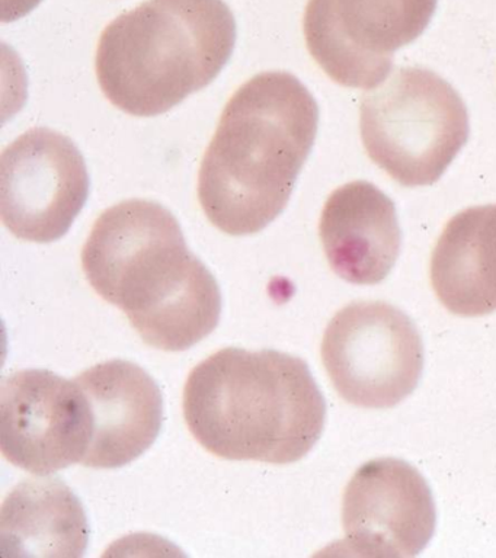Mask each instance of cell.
Segmentation results:
<instances>
[{"label": "cell", "instance_id": "1", "mask_svg": "<svg viewBox=\"0 0 496 558\" xmlns=\"http://www.w3.org/2000/svg\"><path fill=\"white\" fill-rule=\"evenodd\" d=\"M82 266L90 287L149 347L185 351L219 325V283L190 252L173 214L154 201H123L104 211Z\"/></svg>", "mask_w": 496, "mask_h": 558}, {"label": "cell", "instance_id": "2", "mask_svg": "<svg viewBox=\"0 0 496 558\" xmlns=\"http://www.w3.org/2000/svg\"><path fill=\"white\" fill-rule=\"evenodd\" d=\"M319 107L293 74L265 72L239 87L204 153L198 199L230 235L259 233L276 220L315 144Z\"/></svg>", "mask_w": 496, "mask_h": 558}, {"label": "cell", "instance_id": "3", "mask_svg": "<svg viewBox=\"0 0 496 558\" xmlns=\"http://www.w3.org/2000/svg\"><path fill=\"white\" fill-rule=\"evenodd\" d=\"M186 426L202 447L230 461L286 465L320 439L326 403L302 357L225 348L191 371Z\"/></svg>", "mask_w": 496, "mask_h": 558}, {"label": "cell", "instance_id": "4", "mask_svg": "<svg viewBox=\"0 0 496 558\" xmlns=\"http://www.w3.org/2000/svg\"><path fill=\"white\" fill-rule=\"evenodd\" d=\"M234 43L237 21L223 0H146L102 31L98 83L121 111L160 116L210 85Z\"/></svg>", "mask_w": 496, "mask_h": 558}, {"label": "cell", "instance_id": "5", "mask_svg": "<svg viewBox=\"0 0 496 558\" xmlns=\"http://www.w3.org/2000/svg\"><path fill=\"white\" fill-rule=\"evenodd\" d=\"M360 133L370 159L391 179L428 186L468 143V108L438 74L400 68L361 98Z\"/></svg>", "mask_w": 496, "mask_h": 558}, {"label": "cell", "instance_id": "6", "mask_svg": "<svg viewBox=\"0 0 496 558\" xmlns=\"http://www.w3.org/2000/svg\"><path fill=\"white\" fill-rule=\"evenodd\" d=\"M322 361L347 403L390 409L411 396L424 368V343L411 318L383 301L339 310L326 327Z\"/></svg>", "mask_w": 496, "mask_h": 558}, {"label": "cell", "instance_id": "7", "mask_svg": "<svg viewBox=\"0 0 496 558\" xmlns=\"http://www.w3.org/2000/svg\"><path fill=\"white\" fill-rule=\"evenodd\" d=\"M437 0H309L303 29L313 59L338 85L373 89L399 48L415 41Z\"/></svg>", "mask_w": 496, "mask_h": 558}, {"label": "cell", "instance_id": "8", "mask_svg": "<svg viewBox=\"0 0 496 558\" xmlns=\"http://www.w3.org/2000/svg\"><path fill=\"white\" fill-rule=\"evenodd\" d=\"M88 194L84 156L66 135L33 129L0 156V214L15 238L36 243L63 238Z\"/></svg>", "mask_w": 496, "mask_h": 558}, {"label": "cell", "instance_id": "9", "mask_svg": "<svg viewBox=\"0 0 496 558\" xmlns=\"http://www.w3.org/2000/svg\"><path fill=\"white\" fill-rule=\"evenodd\" d=\"M93 416L80 384L47 369H23L0 386V449L12 465L50 475L84 461Z\"/></svg>", "mask_w": 496, "mask_h": 558}, {"label": "cell", "instance_id": "10", "mask_svg": "<svg viewBox=\"0 0 496 558\" xmlns=\"http://www.w3.org/2000/svg\"><path fill=\"white\" fill-rule=\"evenodd\" d=\"M435 522L428 483L398 458L365 462L343 493V532L356 556H418L433 538Z\"/></svg>", "mask_w": 496, "mask_h": 558}, {"label": "cell", "instance_id": "11", "mask_svg": "<svg viewBox=\"0 0 496 558\" xmlns=\"http://www.w3.org/2000/svg\"><path fill=\"white\" fill-rule=\"evenodd\" d=\"M75 381L93 416V438L82 464L120 469L154 445L162 427L164 399L142 366L124 360L101 362Z\"/></svg>", "mask_w": 496, "mask_h": 558}, {"label": "cell", "instance_id": "12", "mask_svg": "<svg viewBox=\"0 0 496 558\" xmlns=\"http://www.w3.org/2000/svg\"><path fill=\"white\" fill-rule=\"evenodd\" d=\"M319 235L330 268L355 286L385 281L402 244L394 201L365 181L347 183L329 195Z\"/></svg>", "mask_w": 496, "mask_h": 558}, {"label": "cell", "instance_id": "13", "mask_svg": "<svg viewBox=\"0 0 496 558\" xmlns=\"http://www.w3.org/2000/svg\"><path fill=\"white\" fill-rule=\"evenodd\" d=\"M430 274L448 312L460 317L496 312V204L464 209L447 222Z\"/></svg>", "mask_w": 496, "mask_h": 558}, {"label": "cell", "instance_id": "14", "mask_svg": "<svg viewBox=\"0 0 496 558\" xmlns=\"http://www.w3.org/2000/svg\"><path fill=\"white\" fill-rule=\"evenodd\" d=\"M88 538L84 506L62 480H25L3 500L0 547L5 557L77 558Z\"/></svg>", "mask_w": 496, "mask_h": 558}, {"label": "cell", "instance_id": "15", "mask_svg": "<svg viewBox=\"0 0 496 558\" xmlns=\"http://www.w3.org/2000/svg\"><path fill=\"white\" fill-rule=\"evenodd\" d=\"M38 2H40V0H5L2 21L16 20V17L25 15V13L32 11L34 7H37Z\"/></svg>", "mask_w": 496, "mask_h": 558}]
</instances>
